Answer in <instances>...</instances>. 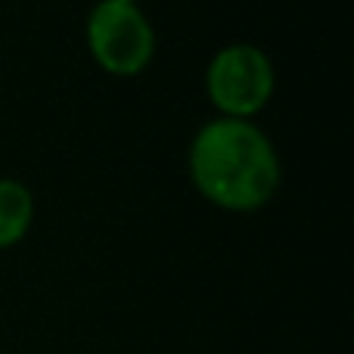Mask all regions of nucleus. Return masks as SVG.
Returning <instances> with one entry per match:
<instances>
[{
  "mask_svg": "<svg viewBox=\"0 0 354 354\" xmlns=\"http://www.w3.org/2000/svg\"><path fill=\"white\" fill-rule=\"evenodd\" d=\"M35 224V193L16 177H0V252L19 245Z\"/></svg>",
  "mask_w": 354,
  "mask_h": 354,
  "instance_id": "nucleus-4",
  "label": "nucleus"
},
{
  "mask_svg": "<svg viewBox=\"0 0 354 354\" xmlns=\"http://www.w3.org/2000/svg\"><path fill=\"white\" fill-rule=\"evenodd\" d=\"M187 168L196 193L221 212H258L277 199L283 162L268 131L245 118H208L193 134Z\"/></svg>",
  "mask_w": 354,
  "mask_h": 354,
  "instance_id": "nucleus-1",
  "label": "nucleus"
},
{
  "mask_svg": "<svg viewBox=\"0 0 354 354\" xmlns=\"http://www.w3.org/2000/svg\"><path fill=\"white\" fill-rule=\"evenodd\" d=\"M84 41L91 59L112 78H137L156 56V28L140 6L97 0L87 12Z\"/></svg>",
  "mask_w": 354,
  "mask_h": 354,
  "instance_id": "nucleus-3",
  "label": "nucleus"
},
{
  "mask_svg": "<svg viewBox=\"0 0 354 354\" xmlns=\"http://www.w3.org/2000/svg\"><path fill=\"white\" fill-rule=\"evenodd\" d=\"M115 3H131V6H140V0H115Z\"/></svg>",
  "mask_w": 354,
  "mask_h": 354,
  "instance_id": "nucleus-5",
  "label": "nucleus"
},
{
  "mask_svg": "<svg viewBox=\"0 0 354 354\" xmlns=\"http://www.w3.org/2000/svg\"><path fill=\"white\" fill-rule=\"evenodd\" d=\"M277 91L274 59L258 44L233 41L214 50L205 66V97L221 118L255 122Z\"/></svg>",
  "mask_w": 354,
  "mask_h": 354,
  "instance_id": "nucleus-2",
  "label": "nucleus"
}]
</instances>
